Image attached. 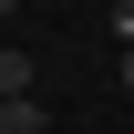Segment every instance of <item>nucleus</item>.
Wrapping results in <instances>:
<instances>
[{
    "label": "nucleus",
    "instance_id": "7ed1b4c3",
    "mask_svg": "<svg viewBox=\"0 0 134 134\" xmlns=\"http://www.w3.org/2000/svg\"><path fill=\"white\" fill-rule=\"evenodd\" d=\"M114 41H124V52H134V0H114Z\"/></svg>",
    "mask_w": 134,
    "mask_h": 134
},
{
    "label": "nucleus",
    "instance_id": "20e7f679",
    "mask_svg": "<svg viewBox=\"0 0 134 134\" xmlns=\"http://www.w3.org/2000/svg\"><path fill=\"white\" fill-rule=\"evenodd\" d=\"M0 21H21V0H0Z\"/></svg>",
    "mask_w": 134,
    "mask_h": 134
},
{
    "label": "nucleus",
    "instance_id": "39448f33",
    "mask_svg": "<svg viewBox=\"0 0 134 134\" xmlns=\"http://www.w3.org/2000/svg\"><path fill=\"white\" fill-rule=\"evenodd\" d=\"M124 93H134V52H124Z\"/></svg>",
    "mask_w": 134,
    "mask_h": 134
},
{
    "label": "nucleus",
    "instance_id": "f257e3e1",
    "mask_svg": "<svg viewBox=\"0 0 134 134\" xmlns=\"http://www.w3.org/2000/svg\"><path fill=\"white\" fill-rule=\"evenodd\" d=\"M31 93H41V62L21 41H0V103H31Z\"/></svg>",
    "mask_w": 134,
    "mask_h": 134
},
{
    "label": "nucleus",
    "instance_id": "f03ea898",
    "mask_svg": "<svg viewBox=\"0 0 134 134\" xmlns=\"http://www.w3.org/2000/svg\"><path fill=\"white\" fill-rule=\"evenodd\" d=\"M0 134H52V114H41V93H31V103H0Z\"/></svg>",
    "mask_w": 134,
    "mask_h": 134
}]
</instances>
